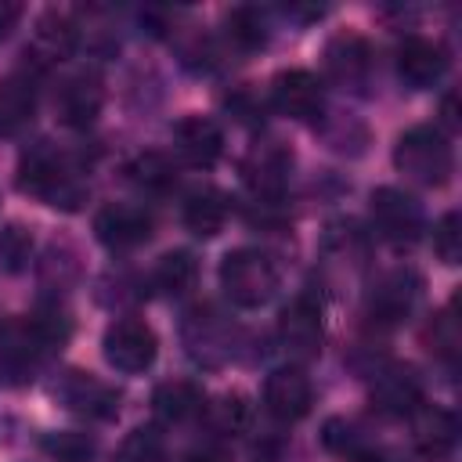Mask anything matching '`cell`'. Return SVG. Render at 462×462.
I'll list each match as a JSON object with an SVG mask.
<instances>
[{"label":"cell","mask_w":462,"mask_h":462,"mask_svg":"<svg viewBox=\"0 0 462 462\" xmlns=\"http://www.w3.org/2000/svg\"><path fill=\"white\" fill-rule=\"evenodd\" d=\"M18 188L54 209L76 213L87 202V184L76 177V170L47 144H36L18 162Z\"/></svg>","instance_id":"obj_1"},{"label":"cell","mask_w":462,"mask_h":462,"mask_svg":"<svg viewBox=\"0 0 462 462\" xmlns=\"http://www.w3.org/2000/svg\"><path fill=\"white\" fill-rule=\"evenodd\" d=\"M278 285H282L278 267L263 249L242 245L220 260V289L235 307H245V310L267 307L278 296Z\"/></svg>","instance_id":"obj_2"},{"label":"cell","mask_w":462,"mask_h":462,"mask_svg":"<svg viewBox=\"0 0 462 462\" xmlns=\"http://www.w3.org/2000/svg\"><path fill=\"white\" fill-rule=\"evenodd\" d=\"M393 166L422 188H440L455 170V155L440 126H411L393 144Z\"/></svg>","instance_id":"obj_3"},{"label":"cell","mask_w":462,"mask_h":462,"mask_svg":"<svg viewBox=\"0 0 462 462\" xmlns=\"http://www.w3.org/2000/svg\"><path fill=\"white\" fill-rule=\"evenodd\" d=\"M101 354L105 361L123 372V375H137L144 368L155 365V354H159V336L148 321L141 318H119L105 328L101 336Z\"/></svg>","instance_id":"obj_4"},{"label":"cell","mask_w":462,"mask_h":462,"mask_svg":"<svg viewBox=\"0 0 462 462\" xmlns=\"http://www.w3.org/2000/svg\"><path fill=\"white\" fill-rule=\"evenodd\" d=\"M368 213H372V227L393 245H408L422 231V209L401 188H375L368 199Z\"/></svg>","instance_id":"obj_5"},{"label":"cell","mask_w":462,"mask_h":462,"mask_svg":"<svg viewBox=\"0 0 462 462\" xmlns=\"http://www.w3.org/2000/svg\"><path fill=\"white\" fill-rule=\"evenodd\" d=\"M321 336H325V328H321L318 300H310L307 292L292 296L278 314V339H282L285 354L296 361H310L321 354Z\"/></svg>","instance_id":"obj_6"},{"label":"cell","mask_w":462,"mask_h":462,"mask_svg":"<svg viewBox=\"0 0 462 462\" xmlns=\"http://www.w3.org/2000/svg\"><path fill=\"white\" fill-rule=\"evenodd\" d=\"M314 404V386L300 365L274 368L263 383V408L278 422H300Z\"/></svg>","instance_id":"obj_7"},{"label":"cell","mask_w":462,"mask_h":462,"mask_svg":"<svg viewBox=\"0 0 462 462\" xmlns=\"http://www.w3.org/2000/svg\"><path fill=\"white\" fill-rule=\"evenodd\" d=\"M54 397L83 419H112L119 411V390L90 372H65L54 383Z\"/></svg>","instance_id":"obj_8"},{"label":"cell","mask_w":462,"mask_h":462,"mask_svg":"<svg viewBox=\"0 0 462 462\" xmlns=\"http://www.w3.org/2000/svg\"><path fill=\"white\" fill-rule=\"evenodd\" d=\"M94 235L108 249H134L152 238V213L137 202H108L94 217Z\"/></svg>","instance_id":"obj_9"},{"label":"cell","mask_w":462,"mask_h":462,"mask_svg":"<svg viewBox=\"0 0 462 462\" xmlns=\"http://www.w3.org/2000/svg\"><path fill=\"white\" fill-rule=\"evenodd\" d=\"M419 289H422L419 274L415 271H404V267L386 271L383 278H375V285L368 292V314H372V321H379V325L404 321L411 314L415 300H419Z\"/></svg>","instance_id":"obj_10"},{"label":"cell","mask_w":462,"mask_h":462,"mask_svg":"<svg viewBox=\"0 0 462 462\" xmlns=\"http://www.w3.org/2000/svg\"><path fill=\"white\" fill-rule=\"evenodd\" d=\"M72 51H76V25H72V18L61 14V11L40 14V22L32 25V36H29V47H25L29 69L43 72V69L65 61Z\"/></svg>","instance_id":"obj_11"},{"label":"cell","mask_w":462,"mask_h":462,"mask_svg":"<svg viewBox=\"0 0 462 462\" xmlns=\"http://www.w3.org/2000/svg\"><path fill=\"white\" fill-rule=\"evenodd\" d=\"M271 101L289 119H314L325 108V90H321V79L314 72H307V69H285L271 83Z\"/></svg>","instance_id":"obj_12"},{"label":"cell","mask_w":462,"mask_h":462,"mask_svg":"<svg viewBox=\"0 0 462 462\" xmlns=\"http://www.w3.org/2000/svg\"><path fill=\"white\" fill-rule=\"evenodd\" d=\"M101 101H105V90H101V79L94 72H79V76H69L58 94H54V112L65 126L72 130H87L97 112H101Z\"/></svg>","instance_id":"obj_13"},{"label":"cell","mask_w":462,"mask_h":462,"mask_svg":"<svg viewBox=\"0 0 462 462\" xmlns=\"http://www.w3.org/2000/svg\"><path fill=\"white\" fill-rule=\"evenodd\" d=\"M372 404L383 415H411L422 404V383L415 375V368L408 365H386L375 379H372Z\"/></svg>","instance_id":"obj_14"},{"label":"cell","mask_w":462,"mask_h":462,"mask_svg":"<svg viewBox=\"0 0 462 462\" xmlns=\"http://www.w3.org/2000/svg\"><path fill=\"white\" fill-rule=\"evenodd\" d=\"M173 148H177V155H180L184 162L206 170V166H213V162L220 159V152H224V134H220V126H217L209 116H184V119H177V126H173Z\"/></svg>","instance_id":"obj_15"},{"label":"cell","mask_w":462,"mask_h":462,"mask_svg":"<svg viewBox=\"0 0 462 462\" xmlns=\"http://www.w3.org/2000/svg\"><path fill=\"white\" fill-rule=\"evenodd\" d=\"M448 69V54L440 43L426 36H408L397 47V76L408 87H433Z\"/></svg>","instance_id":"obj_16"},{"label":"cell","mask_w":462,"mask_h":462,"mask_svg":"<svg viewBox=\"0 0 462 462\" xmlns=\"http://www.w3.org/2000/svg\"><path fill=\"white\" fill-rule=\"evenodd\" d=\"M411 440H415L419 455L444 458V455H451V448L458 440V422H455V415L448 408L419 404L411 411Z\"/></svg>","instance_id":"obj_17"},{"label":"cell","mask_w":462,"mask_h":462,"mask_svg":"<svg viewBox=\"0 0 462 462\" xmlns=\"http://www.w3.org/2000/svg\"><path fill=\"white\" fill-rule=\"evenodd\" d=\"M36 112V69H18L0 83V137L29 126Z\"/></svg>","instance_id":"obj_18"},{"label":"cell","mask_w":462,"mask_h":462,"mask_svg":"<svg viewBox=\"0 0 462 462\" xmlns=\"http://www.w3.org/2000/svg\"><path fill=\"white\" fill-rule=\"evenodd\" d=\"M325 69L336 83L357 87V83H365V76L372 69V51L357 32H339L325 47Z\"/></svg>","instance_id":"obj_19"},{"label":"cell","mask_w":462,"mask_h":462,"mask_svg":"<svg viewBox=\"0 0 462 462\" xmlns=\"http://www.w3.org/2000/svg\"><path fill=\"white\" fill-rule=\"evenodd\" d=\"M289 166H292V155L282 148V144H260L253 155H249V162H245V180H249V188L256 191V195H263V199H278L282 195V188H285V180H289Z\"/></svg>","instance_id":"obj_20"},{"label":"cell","mask_w":462,"mask_h":462,"mask_svg":"<svg viewBox=\"0 0 462 462\" xmlns=\"http://www.w3.org/2000/svg\"><path fill=\"white\" fill-rule=\"evenodd\" d=\"M152 411L166 426L188 422V419H195L202 411V390L195 383H188V379H170L152 393Z\"/></svg>","instance_id":"obj_21"},{"label":"cell","mask_w":462,"mask_h":462,"mask_svg":"<svg viewBox=\"0 0 462 462\" xmlns=\"http://www.w3.org/2000/svg\"><path fill=\"white\" fill-rule=\"evenodd\" d=\"M227 220V206H224V195L206 188V191H195L188 195L184 202V227L199 238H213Z\"/></svg>","instance_id":"obj_22"},{"label":"cell","mask_w":462,"mask_h":462,"mask_svg":"<svg viewBox=\"0 0 462 462\" xmlns=\"http://www.w3.org/2000/svg\"><path fill=\"white\" fill-rule=\"evenodd\" d=\"M195 274H199L195 256H191L188 249H173V253H162V256H159V263H155V271H152V282H155L162 292L180 296V292H188V289L195 285Z\"/></svg>","instance_id":"obj_23"},{"label":"cell","mask_w":462,"mask_h":462,"mask_svg":"<svg viewBox=\"0 0 462 462\" xmlns=\"http://www.w3.org/2000/svg\"><path fill=\"white\" fill-rule=\"evenodd\" d=\"M126 173H130V180H134L137 188L155 191V195H162V191H170V188L177 184L173 162H170L162 152H141V155L126 166Z\"/></svg>","instance_id":"obj_24"},{"label":"cell","mask_w":462,"mask_h":462,"mask_svg":"<svg viewBox=\"0 0 462 462\" xmlns=\"http://www.w3.org/2000/svg\"><path fill=\"white\" fill-rule=\"evenodd\" d=\"M227 36L242 51H256L267 43V18L260 7H235L227 14Z\"/></svg>","instance_id":"obj_25"},{"label":"cell","mask_w":462,"mask_h":462,"mask_svg":"<svg viewBox=\"0 0 462 462\" xmlns=\"http://www.w3.org/2000/svg\"><path fill=\"white\" fill-rule=\"evenodd\" d=\"M43 451H47L54 462H94L97 444H94V437H87V433L58 430V433H47V437H43Z\"/></svg>","instance_id":"obj_26"},{"label":"cell","mask_w":462,"mask_h":462,"mask_svg":"<svg viewBox=\"0 0 462 462\" xmlns=\"http://www.w3.org/2000/svg\"><path fill=\"white\" fill-rule=\"evenodd\" d=\"M119 462H166V440L155 426H137L119 444Z\"/></svg>","instance_id":"obj_27"},{"label":"cell","mask_w":462,"mask_h":462,"mask_svg":"<svg viewBox=\"0 0 462 462\" xmlns=\"http://www.w3.org/2000/svg\"><path fill=\"white\" fill-rule=\"evenodd\" d=\"M325 448H332L336 455H350V458H361L365 455V437L354 422L346 419H328L325 422V433H321Z\"/></svg>","instance_id":"obj_28"},{"label":"cell","mask_w":462,"mask_h":462,"mask_svg":"<svg viewBox=\"0 0 462 462\" xmlns=\"http://www.w3.org/2000/svg\"><path fill=\"white\" fill-rule=\"evenodd\" d=\"M29 253H32V238H29L25 227L11 224V227L0 231V267L4 271H22Z\"/></svg>","instance_id":"obj_29"},{"label":"cell","mask_w":462,"mask_h":462,"mask_svg":"<svg viewBox=\"0 0 462 462\" xmlns=\"http://www.w3.org/2000/svg\"><path fill=\"white\" fill-rule=\"evenodd\" d=\"M433 249L444 263H458L462 256V231H458V213H444L433 227Z\"/></svg>","instance_id":"obj_30"},{"label":"cell","mask_w":462,"mask_h":462,"mask_svg":"<svg viewBox=\"0 0 462 462\" xmlns=\"http://www.w3.org/2000/svg\"><path fill=\"white\" fill-rule=\"evenodd\" d=\"M217 422L227 430V433H238L245 422H249V404L242 393H224L220 404H217Z\"/></svg>","instance_id":"obj_31"},{"label":"cell","mask_w":462,"mask_h":462,"mask_svg":"<svg viewBox=\"0 0 462 462\" xmlns=\"http://www.w3.org/2000/svg\"><path fill=\"white\" fill-rule=\"evenodd\" d=\"M433 346L451 361L455 350H458V325L451 318V307H444L437 318H433Z\"/></svg>","instance_id":"obj_32"},{"label":"cell","mask_w":462,"mask_h":462,"mask_svg":"<svg viewBox=\"0 0 462 462\" xmlns=\"http://www.w3.org/2000/svg\"><path fill=\"white\" fill-rule=\"evenodd\" d=\"M18 18H22V4H14V0H0V40L18 25Z\"/></svg>","instance_id":"obj_33"},{"label":"cell","mask_w":462,"mask_h":462,"mask_svg":"<svg viewBox=\"0 0 462 462\" xmlns=\"http://www.w3.org/2000/svg\"><path fill=\"white\" fill-rule=\"evenodd\" d=\"M188 462H231V458L220 448H199V451L188 455Z\"/></svg>","instance_id":"obj_34"},{"label":"cell","mask_w":462,"mask_h":462,"mask_svg":"<svg viewBox=\"0 0 462 462\" xmlns=\"http://www.w3.org/2000/svg\"><path fill=\"white\" fill-rule=\"evenodd\" d=\"M444 123H448V126H455V123H458V116H455V94H448V97H444Z\"/></svg>","instance_id":"obj_35"}]
</instances>
